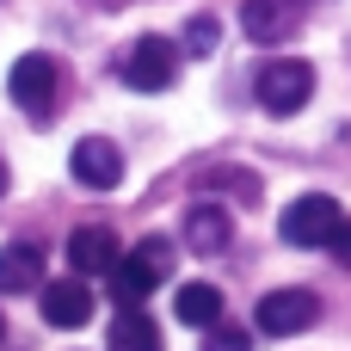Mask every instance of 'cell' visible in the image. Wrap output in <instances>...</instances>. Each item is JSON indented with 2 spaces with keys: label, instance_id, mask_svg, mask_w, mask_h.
I'll return each mask as SVG.
<instances>
[{
  "label": "cell",
  "instance_id": "cell-5",
  "mask_svg": "<svg viewBox=\"0 0 351 351\" xmlns=\"http://www.w3.org/2000/svg\"><path fill=\"white\" fill-rule=\"evenodd\" d=\"M315 321H321V296H315V290H271V296H259V308H253V327L271 333V339H296V333H308Z\"/></svg>",
  "mask_w": 351,
  "mask_h": 351
},
{
  "label": "cell",
  "instance_id": "cell-9",
  "mask_svg": "<svg viewBox=\"0 0 351 351\" xmlns=\"http://www.w3.org/2000/svg\"><path fill=\"white\" fill-rule=\"evenodd\" d=\"M302 25V0H247L241 6V31L253 43H284Z\"/></svg>",
  "mask_w": 351,
  "mask_h": 351
},
{
  "label": "cell",
  "instance_id": "cell-18",
  "mask_svg": "<svg viewBox=\"0 0 351 351\" xmlns=\"http://www.w3.org/2000/svg\"><path fill=\"white\" fill-rule=\"evenodd\" d=\"M0 191H6V160H0Z\"/></svg>",
  "mask_w": 351,
  "mask_h": 351
},
{
  "label": "cell",
  "instance_id": "cell-2",
  "mask_svg": "<svg viewBox=\"0 0 351 351\" xmlns=\"http://www.w3.org/2000/svg\"><path fill=\"white\" fill-rule=\"evenodd\" d=\"M253 93H259V105H265L271 117H296V111L315 99V68H308V62H296V56H278V62H265V68H259Z\"/></svg>",
  "mask_w": 351,
  "mask_h": 351
},
{
  "label": "cell",
  "instance_id": "cell-11",
  "mask_svg": "<svg viewBox=\"0 0 351 351\" xmlns=\"http://www.w3.org/2000/svg\"><path fill=\"white\" fill-rule=\"evenodd\" d=\"M43 321H49V327H86V321H93V290H86L80 278H56V284L43 290Z\"/></svg>",
  "mask_w": 351,
  "mask_h": 351
},
{
  "label": "cell",
  "instance_id": "cell-10",
  "mask_svg": "<svg viewBox=\"0 0 351 351\" xmlns=\"http://www.w3.org/2000/svg\"><path fill=\"white\" fill-rule=\"evenodd\" d=\"M25 290H43V247L37 241L0 247V296H25Z\"/></svg>",
  "mask_w": 351,
  "mask_h": 351
},
{
  "label": "cell",
  "instance_id": "cell-7",
  "mask_svg": "<svg viewBox=\"0 0 351 351\" xmlns=\"http://www.w3.org/2000/svg\"><path fill=\"white\" fill-rule=\"evenodd\" d=\"M68 173H74V185H86V191H111V185L123 179V154H117V142H105V136H80L74 154H68Z\"/></svg>",
  "mask_w": 351,
  "mask_h": 351
},
{
  "label": "cell",
  "instance_id": "cell-4",
  "mask_svg": "<svg viewBox=\"0 0 351 351\" xmlns=\"http://www.w3.org/2000/svg\"><path fill=\"white\" fill-rule=\"evenodd\" d=\"M56 86H62V74H56V62H49V56H37V49H31V56H19V62H12V74H6L12 105H19L25 117H37V123L56 111Z\"/></svg>",
  "mask_w": 351,
  "mask_h": 351
},
{
  "label": "cell",
  "instance_id": "cell-17",
  "mask_svg": "<svg viewBox=\"0 0 351 351\" xmlns=\"http://www.w3.org/2000/svg\"><path fill=\"white\" fill-rule=\"evenodd\" d=\"M333 259H339V265H351V222L333 234Z\"/></svg>",
  "mask_w": 351,
  "mask_h": 351
},
{
  "label": "cell",
  "instance_id": "cell-16",
  "mask_svg": "<svg viewBox=\"0 0 351 351\" xmlns=\"http://www.w3.org/2000/svg\"><path fill=\"white\" fill-rule=\"evenodd\" d=\"M204 351H253V339H247V327H228L222 321V327H210V346Z\"/></svg>",
  "mask_w": 351,
  "mask_h": 351
},
{
  "label": "cell",
  "instance_id": "cell-19",
  "mask_svg": "<svg viewBox=\"0 0 351 351\" xmlns=\"http://www.w3.org/2000/svg\"><path fill=\"white\" fill-rule=\"evenodd\" d=\"M0 339H6V315H0Z\"/></svg>",
  "mask_w": 351,
  "mask_h": 351
},
{
  "label": "cell",
  "instance_id": "cell-8",
  "mask_svg": "<svg viewBox=\"0 0 351 351\" xmlns=\"http://www.w3.org/2000/svg\"><path fill=\"white\" fill-rule=\"evenodd\" d=\"M117 259H123V253H117V234H111V228H93V222H86V228L68 234V265H74V278H111Z\"/></svg>",
  "mask_w": 351,
  "mask_h": 351
},
{
  "label": "cell",
  "instance_id": "cell-1",
  "mask_svg": "<svg viewBox=\"0 0 351 351\" xmlns=\"http://www.w3.org/2000/svg\"><path fill=\"white\" fill-rule=\"evenodd\" d=\"M167 278H173V241H167V234H148V241H136V247L117 259V271H111V296H117L123 308H142V296L160 290Z\"/></svg>",
  "mask_w": 351,
  "mask_h": 351
},
{
  "label": "cell",
  "instance_id": "cell-12",
  "mask_svg": "<svg viewBox=\"0 0 351 351\" xmlns=\"http://www.w3.org/2000/svg\"><path fill=\"white\" fill-rule=\"evenodd\" d=\"M228 241H234V216H228L222 204H191V210H185V247L222 253Z\"/></svg>",
  "mask_w": 351,
  "mask_h": 351
},
{
  "label": "cell",
  "instance_id": "cell-6",
  "mask_svg": "<svg viewBox=\"0 0 351 351\" xmlns=\"http://www.w3.org/2000/svg\"><path fill=\"white\" fill-rule=\"evenodd\" d=\"M123 80L136 93H167L179 80V43L173 37H136L123 56Z\"/></svg>",
  "mask_w": 351,
  "mask_h": 351
},
{
  "label": "cell",
  "instance_id": "cell-3",
  "mask_svg": "<svg viewBox=\"0 0 351 351\" xmlns=\"http://www.w3.org/2000/svg\"><path fill=\"white\" fill-rule=\"evenodd\" d=\"M339 228H346V210H339L327 191H308V197H296V204L278 216V234H284L290 247H333Z\"/></svg>",
  "mask_w": 351,
  "mask_h": 351
},
{
  "label": "cell",
  "instance_id": "cell-13",
  "mask_svg": "<svg viewBox=\"0 0 351 351\" xmlns=\"http://www.w3.org/2000/svg\"><path fill=\"white\" fill-rule=\"evenodd\" d=\"M173 315L185 321V327H222V290L216 284H179V296H173Z\"/></svg>",
  "mask_w": 351,
  "mask_h": 351
},
{
  "label": "cell",
  "instance_id": "cell-14",
  "mask_svg": "<svg viewBox=\"0 0 351 351\" xmlns=\"http://www.w3.org/2000/svg\"><path fill=\"white\" fill-rule=\"evenodd\" d=\"M111 351H160V327L148 308H117L111 321Z\"/></svg>",
  "mask_w": 351,
  "mask_h": 351
},
{
  "label": "cell",
  "instance_id": "cell-15",
  "mask_svg": "<svg viewBox=\"0 0 351 351\" xmlns=\"http://www.w3.org/2000/svg\"><path fill=\"white\" fill-rule=\"evenodd\" d=\"M185 49H191V56H210V49H216V19H210V12H197V19L185 25Z\"/></svg>",
  "mask_w": 351,
  "mask_h": 351
}]
</instances>
